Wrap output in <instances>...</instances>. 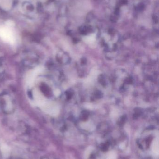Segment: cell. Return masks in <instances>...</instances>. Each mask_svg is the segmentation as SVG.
<instances>
[{
  "mask_svg": "<svg viewBox=\"0 0 159 159\" xmlns=\"http://www.w3.org/2000/svg\"><path fill=\"white\" fill-rule=\"evenodd\" d=\"M0 37L4 42L11 44H14L16 41L12 31L7 28H0Z\"/></svg>",
  "mask_w": 159,
  "mask_h": 159,
  "instance_id": "cell-1",
  "label": "cell"
}]
</instances>
